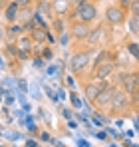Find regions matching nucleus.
<instances>
[{"mask_svg": "<svg viewBox=\"0 0 139 147\" xmlns=\"http://www.w3.org/2000/svg\"><path fill=\"white\" fill-rule=\"evenodd\" d=\"M76 16H78L82 22H90V20L95 18V6H93V4H82V6H78Z\"/></svg>", "mask_w": 139, "mask_h": 147, "instance_id": "1", "label": "nucleus"}, {"mask_svg": "<svg viewBox=\"0 0 139 147\" xmlns=\"http://www.w3.org/2000/svg\"><path fill=\"white\" fill-rule=\"evenodd\" d=\"M88 62H90V56H88L86 52H82V54H76V56L72 58L70 66H72V70H74V72H82V70L88 66Z\"/></svg>", "mask_w": 139, "mask_h": 147, "instance_id": "2", "label": "nucleus"}, {"mask_svg": "<svg viewBox=\"0 0 139 147\" xmlns=\"http://www.w3.org/2000/svg\"><path fill=\"white\" fill-rule=\"evenodd\" d=\"M113 94H115V90H111V88H103L101 92H99V96L95 98V103L97 105H105V103H109L111 101V98H113Z\"/></svg>", "mask_w": 139, "mask_h": 147, "instance_id": "3", "label": "nucleus"}, {"mask_svg": "<svg viewBox=\"0 0 139 147\" xmlns=\"http://www.w3.org/2000/svg\"><path fill=\"white\" fill-rule=\"evenodd\" d=\"M105 16H107V20L111 22V24H119L121 20H123V14H121V10H117V8H107V12H105Z\"/></svg>", "mask_w": 139, "mask_h": 147, "instance_id": "4", "label": "nucleus"}, {"mask_svg": "<svg viewBox=\"0 0 139 147\" xmlns=\"http://www.w3.org/2000/svg\"><path fill=\"white\" fill-rule=\"evenodd\" d=\"M74 36L76 38H88L90 36V28L86 22H78V24L74 26Z\"/></svg>", "mask_w": 139, "mask_h": 147, "instance_id": "5", "label": "nucleus"}, {"mask_svg": "<svg viewBox=\"0 0 139 147\" xmlns=\"http://www.w3.org/2000/svg\"><path fill=\"white\" fill-rule=\"evenodd\" d=\"M111 72H113V64H101L97 68V72H95V78L97 80H105Z\"/></svg>", "mask_w": 139, "mask_h": 147, "instance_id": "6", "label": "nucleus"}, {"mask_svg": "<svg viewBox=\"0 0 139 147\" xmlns=\"http://www.w3.org/2000/svg\"><path fill=\"white\" fill-rule=\"evenodd\" d=\"M103 88H105V84H101V86H93V84H90V86H86V98L95 99Z\"/></svg>", "mask_w": 139, "mask_h": 147, "instance_id": "7", "label": "nucleus"}, {"mask_svg": "<svg viewBox=\"0 0 139 147\" xmlns=\"http://www.w3.org/2000/svg\"><path fill=\"white\" fill-rule=\"evenodd\" d=\"M18 4L14 2V4H10V6H6V10H4V16H6V20H16V16H18Z\"/></svg>", "mask_w": 139, "mask_h": 147, "instance_id": "8", "label": "nucleus"}, {"mask_svg": "<svg viewBox=\"0 0 139 147\" xmlns=\"http://www.w3.org/2000/svg\"><path fill=\"white\" fill-rule=\"evenodd\" d=\"M123 84H125V90H127V94H133V92H135V88H137V80H135V74H131V76H125Z\"/></svg>", "mask_w": 139, "mask_h": 147, "instance_id": "9", "label": "nucleus"}, {"mask_svg": "<svg viewBox=\"0 0 139 147\" xmlns=\"http://www.w3.org/2000/svg\"><path fill=\"white\" fill-rule=\"evenodd\" d=\"M111 105H113V107H123V105H125V96L119 94V92H115L113 98H111Z\"/></svg>", "mask_w": 139, "mask_h": 147, "instance_id": "10", "label": "nucleus"}, {"mask_svg": "<svg viewBox=\"0 0 139 147\" xmlns=\"http://www.w3.org/2000/svg\"><path fill=\"white\" fill-rule=\"evenodd\" d=\"M68 2L70 0H54V10L60 12V14H64L66 8H68Z\"/></svg>", "mask_w": 139, "mask_h": 147, "instance_id": "11", "label": "nucleus"}, {"mask_svg": "<svg viewBox=\"0 0 139 147\" xmlns=\"http://www.w3.org/2000/svg\"><path fill=\"white\" fill-rule=\"evenodd\" d=\"M101 34H103V30H101V28H97V30H93L92 34L88 36V40H90L92 44H97V42L101 40Z\"/></svg>", "mask_w": 139, "mask_h": 147, "instance_id": "12", "label": "nucleus"}, {"mask_svg": "<svg viewBox=\"0 0 139 147\" xmlns=\"http://www.w3.org/2000/svg\"><path fill=\"white\" fill-rule=\"evenodd\" d=\"M129 28H131V32L139 34V16H137V14H135V18H131V22H129Z\"/></svg>", "mask_w": 139, "mask_h": 147, "instance_id": "13", "label": "nucleus"}, {"mask_svg": "<svg viewBox=\"0 0 139 147\" xmlns=\"http://www.w3.org/2000/svg\"><path fill=\"white\" fill-rule=\"evenodd\" d=\"M18 16H20V20H22V22H28V18H30V10H28V8H24Z\"/></svg>", "mask_w": 139, "mask_h": 147, "instance_id": "14", "label": "nucleus"}, {"mask_svg": "<svg viewBox=\"0 0 139 147\" xmlns=\"http://www.w3.org/2000/svg\"><path fill=\"white\" fill-rule=\"evenodd\" d=\"M20 50H24V52H26V50H30V40H28V38L20 40Z\"/></svg>", "mask_w": 139, "mask_h": 147, "instance_id": "15", "label": "nucleus"}, {"mask_svg": "<svg viewBox=\"0 0 139 147\" xmlns=\"http://www.w3.org/2000/svg\"><path fill=\"white\" fill-rule=\"evenodd\" d=\"M129 54H133V56L139 60V50H137V46H135V44H129Z\"/></svg>", "mask_w": 139, "mask_h": 147, "instance_id": "16", "label": "nucleus"}, {"mask_svg": "<svg viewBox=\"0 0 139 147\" xmlns=\"http://www.w3.org/2000/svg\"><path fill=\"white\" fill-rule=\"evenodd\" d=\"M131 10H133V14L139 16V0H133V2H131Z\"/></svg>", "mask_w": 139, "mask_h": 147, "instance_id": "17", "label": "nucleus"}, {"mask_svg": "<svg viewBox=\"0 0 139 147\" xmlns=\"http://www.w3.org/2000/svg\"><path fill=\"white\" fill-rule=\"evenodd\" d=\"M34 38H38V40H44V38H46L44 30H36V32H34Z\"/></svg>", "mask_w": 139, "mask_h": 147, "instance_id": "18", "label": "nucleus"}, {"mask_svg": "<svg viewBox=\"0 0 139 147\" xmlns=\"http://www.w3.org/2000/svg\"><path fill=\"white\" fill-rule=\"evenodd\" d=\"M44 90H46V94H48V98L52 99V101H56V99H58V98H56V96H54V92H52V90H50V88H48V86H46V88H44Z\"/></svg>", "mask_w": 139, "mask_h": 147, "instance_id": "19", "label": "nucleus"}, {"mask_svg": "<svg viewBox=\"0 0 139 147\" xmlns=\"http://www.w3.org/2000/svg\"><path fill=\"white\" fill-rule=\"evenodd\" d=\"M34 66H36V68H44V60H42V58H36V60H34Z\"/></svg>", "mask_w": 139, "mask_h": 147, "instance_id": "20", "label": "nucleus"}, {"mask_svg": "<svg viewBox=\"0 0 139 147\" xmlns=\"http://www.w3.org/2000/svg\"><path fill=\"white\" fill-rule=\"evenodd\" d=\"M72 103H74L76 107H82V101H80V99L76 98V96H72Z\"/></svg>", "mask_w": 139, "mask_h": 147, "instance_id": "21", "label": "nucleus"}, {"mask_svg": "<svg viewBox=\"0 0 139 147\" xmlns=\"http://www.w3.org/2000/svg\"><path fill=\"white\" fill-rule=\"evenodd\" d=\"M54 28H56L58 32H62V22H60V20H56V22H54Z\"/></svg>", "mask_w": 139, "mask_h": 147, "instance_id": "22", "label": "nucleus"}, {"mask_svg": "<svg viewBox=\"0 0 139 147\" xmlns=\"http://www.w3.org/2000/svg\"><path fill=\"white\" fill-rule=\"evenodd\" d=\"M28 2H30V0H16V4H18V6H26Z\"/></svg>", "mask_w": 139, "mask_h": 147, "instance_id": "23", "label": "nucleus"}, {"mask_svg": "<svg viewBox=\"0 0 139 147\" xmlns=\"http://www.w3.org/2000/svg\"><path fill=\"white\" fill-rule=\"evenodd\" d=\"M78 143H80V147H88V141H84V139H80Z\"/></svg>", "mask_w": 139, "mask_h": 147, "instance_id": "24", "label": "nucleus"}, {"mask_svg": "<svg viewBox=\"0 0 139 147\" xmlns=\"http://www.w3.org/2000/svg\"><path fill=\"white\" fill-rule=\"evenodd\" d=\"M74 2H76L78 6H82V4H86V0H74Z\"/></svg>", "mask_w": 139, "mask_h": 147, "instance_id": "25", "label": "nucleus"}, {"mask_svg": "<svg viewBox=\"0 0 139 147\" xmlns=\"http://www.w3.org/2000/svg\"><path fill=\"white\" fill-rule=\"evenodd\" d=\"M135 80H137V86H139V74H135Z\"/></svg>", "mask_w": 139, "mask_h": 147, "instance_id": "26", "label": "nucleus"}, {"mask_svg": "<svg viewBox=\"0 0 139 147\" xmlns=\"http://www.w3.org/2000/svg\"><path fill=\"white\" fill-rule=\"evenodd\" d=\"M121 2H123V4H127V2H129V0H121Z\"/></svg>", "mask_w": 139, "mask_h": 147, "instance_id": "27", "label": "nucleus"}, {"mask_svg": "<svg viewBox=\"0 0 139 147\" xmlns=\"http://www.w3.org/2000/svg\"><path fill=\"white\" fill-rule=\"evenodd\" d=\"M0 38H2V30H0Z\"/></svg>", "mask_w": 139, "mask_h": 147, "instance_id": "28", "label": "nucleus"}]
</instances>
